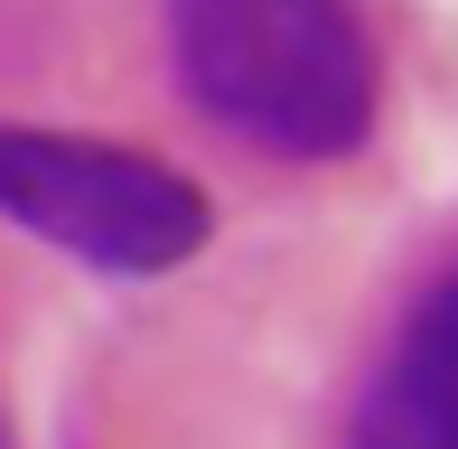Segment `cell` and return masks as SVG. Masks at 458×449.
Listing matches in <instances>:
<instances>
[{"label": "cell", "mask_w": 458, "mask_h": 449, "mask_svg": "<svg viewBox=\"0 0 458 449\" xmlns=\"http://www.w3.org/2000/svg\"><path fill=\"white\" fill-rule=\"evenodd\" d=\"M187 104L253 150L318 169L374 140L384 56L337 0H187L159 29Z\"/></svg>", "instance_id": "obj_1"}, {"label": "cell", "mask_w": 458, "mask_h": 449, "mask_svg": "<svg viewBox=\"0 0 458 449\" xmlns=\"http://www.w3.org/2000/svg\"><path fill=\"white\" fill-rule=\"evenodd\" d=\"M0 224L38 234L47 253L85 272L150 281L206 253L216 207L169 159L103 131H56V122H0Z\"/></svg>", "instance_id": "obj_2"}, {"label": "cell", "mask_w": 458, "mask_h": 449, "mask_svg": "<svg viewBox=\"0 0 458 449\" xmlns=\"http://www.w3.org/2000/svg\"><path fill=\"white\" fill-rule=\"evenodd\" d=\"M346 449H458V272L403 309L384 365L356 394Z\"/></svg>", "instance_id": "obj_3"}, {"label": "cell", "mask_w": 458, "mask_h": 449, "mask_svg": "<svg viewBox=\"0 0 458 449\" xmlns=\"http://www.w3.org/2000/svg\"><path fill=\"white\" fill-rule=\"evenodd\" d=\"M0 449H10V421H0Z\"/></svg>", "instance_id": "obj_4"}]
</instances>
